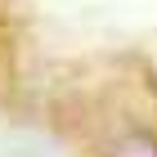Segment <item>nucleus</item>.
Here are the masks:
<instances>
[{"mask_svg": "<svg viewBox=\"0 0 157 157\" xmlns=\"http://www.w3.org/2000/svg\"><path fill=\"white\" fill-rule=\"evenodd\" d=\"M112 157H157V139L148 130H126L112 144Z\"/></svg>", "mask_w": 157, "mask_h": 157, "instance_id": "1", "label": "nucleus"}]
</instances>
